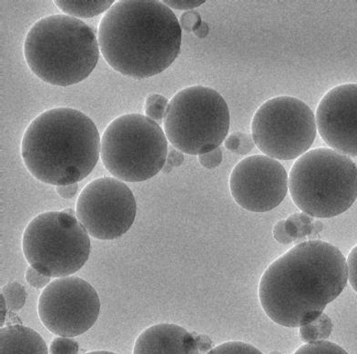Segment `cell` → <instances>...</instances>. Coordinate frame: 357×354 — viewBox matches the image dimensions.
<instances>
[{"label": "cell", "mask_w": 357, "mask_h": 354, "mask_svg": "<svg viewBox=\"0 0 357 354\" xmlns=\"http://www.w3.org/2000/svg\"><path fill=\"white\" fill-rule=\"evenodd\" d=\"M347 259L323 240L293 247L261 276L259 299L271 320L300 328L317 319L347 284Z\"/></svg>", "instance_id": "obj_1"}, {"label": "cell", "mask_w": 357, "mask_h": 354, "mask_svg": "<svg viewBox=\"0 0 357 354\" xmlns=\"http://www.w3.org/2000/svg\"><path fill=\"white\" fill-rule=\"evenodd\" d=\"M98 40L113 70L151 78L167 70L180 53L181 24L162 1L120 0L101 20Z\"/></svg>", "instance_id": "obj_2"}, {"label": "cell", "mask_w": 357, "mask_h": 354, "mask_svg": "<svg viewBox=\"0 0 357 354\" xmlns=\"http://www.w3.org/2000/svg\"><path fill=\"white\" fill-rule=\"evenodd\" d=\"M101 139L84 113L56 108L41 113L26 129L22 144L24 163L41 183L65 186L84 180L99 160Z\"/></svg>", "instance_id": "obj_3"}, {"label": "cell", "mask_w": 357, "mask_h": 354, "mask_svg": "<svg viewBox=\"0 0 357 354\" xmlns=\"http://www.w3.org/2000/svg\"><path fill=\"white\" fill-rule=\"evenodd\" d=\"M26 64L50 85L68 87L91 75L100 45L91 26L68 15H52L35 23L24 43Z\"/></svg>", "instance_id": "obj_4"}, {"label": "cell", "mask_w": 357, "mask_h": 354, "mask_svg": "<svg viewBox=\"0 0 357 354\" xmlns=\"http://www.w3.org/2000/svg\"><path fill=\"white\" fill-rule=\"evenodd\" d=\"M291 199L314 218H333L349 210L357 198V167L332 148H314L291 167Z\"/></svg>", "instance_id": "obj_5"}, {"label": "cell", "mask_w": 357, "mask_h": 354, "mask_svg": "<svg viewBox=\"0 0 357 354\" xmlns=\"http://www.w3.org/2000/svg\"><path fill=\"white\" fill-rule=\"evenodd\" d=\"M167 137L147 116H121L107 127L100 156L107 171L118 180L141 183L162 171L168 154Z\"/></svg>", "instance_id": "obj_6"}, {"label": "cell", "mask_w": 357, "mask_h": 354, "mask_svg": "<svg viewBox=\"0 0 357 354\" xmlns=\"http://www.w3.org/2000/svg\"><path fill=\"white\" fill-rule=\"evenodd\" d=\"M73 210L49 211L36 217L24 231L26 261L50 278L79 272L91 254L89 233Z\"/></svg>", "instance_id": "obj_7"}, {"label": "cell", "mask_w": 357, "mask_h": 354, "mask_svg": "<svg viewBox=\"0 0 357 354\" xmlns=\"http://www.w3.org/2000/svg\"><path fill=\"white\" fill-rule=\"evenodd\" d=\"M230 127L227 103L215 89L192 86L169 101L165 132L178 151L202 155L219 148Z\"/></svg>", "instance_id": "obj_8"}, {"label": "cell", "mask_w": 357, "mask_h": 354, "mask_svg": "<svg viewBox=\"0 0 357 354\" xmlns=\"http://www.w3.org/2000/svg\"><path fill=\"white\" fill-rule=\"evenodd\" d=\"M317 118L303 101L282 96L255 112L252 136L259 150L273 160H291L306 153L317 136Z\"/></svg>", "instance_id": "obj_9"}, {"label": "cell", "mask_w": 357, "mask_h": 354, "mask_svg": "<svg viewBox=\"0 0 357 354\" xmlns=\"http://www.w3.org/2000/svg\"><path fill=\"white\" fill-rule=\"evenodd\" d=\"M38 312L50 332L61 337H76L96 323L100 312V297L85 279L64 277L44 288Z\"/></svg>", "instance_id": "obj_10"}, {"label": "cell", "mask_w": 357, "mask_h": 354, "mask_svg": "<svg viewBox=\"0 0 357 354\" xmlns=\"http://www.w3.org/2000/svg\"><path fill=\"white\" fill-rule=\"evenodd\" d=\"M137 204L132 190L118 178H97L83 189L76 216L95 239L112 240L123 236L135 221Z\"/></svg>", "instance_id": "obj_11"}, {"label": "cell", "mask_w": 357, "mask_h": 354, "mask_svg": "<svg viewBox=\"0 0 357 354\" xmlns=\"http://www.w3.org/2000/svg\"><path fill=\"white\" fill-rule=\"evenodd\" d=\"M231 196L239 206L263 213L278 207L287 197L289 178L278 160L254 155L241 160L231 171Z\"/></svg>", "instance_id": "obj_12"}, {"label": "cell", "mask_w": 357, "mask_h": 354, "mask_svg": "<svg viewBox=\"0 0 357 354\" xmlns=\"http://www.w3.org/2000/svg\"><path fill=\"white\" fill-rule=\"evenodd\" d=\"M318 132L332 150L357 156V84H344L324 95L317 109Z\"/></svg>", "instance_id": "obj_13"}, {"label": "cell", "mask_w": 357, "mask_h": 354, "mask_svg": "<svg viewBox=\"0 0 357 354\" xmlns=\"http://www.w3.org/2000/svg\"><path fill=\"white\" fill-rule=\"evenodd\" d=\"M133 354H200L192 333L174 323L149 327L139 335Z\"/></svg>", "instance_id": "obj_14"}, {"label": "cell", "mask_w": 357, "mask_h": 354, "mask_svg": "<svg viewBox=\"0 0 357 354\" xmlns=\"http://www.w3.org/2000/svg\"><path fill=\"white\" fill-rule=\"evenodd\" d=\"M0 354H49V351L34 330L11 325L0 330Z\"/></svg>", "instance_id": "obj_15"}, {"label": "cell", "mask_w": 357, "mask_h": 354, "mask_svg": "<svg viewBox=\"0 0 357 354\" xmlns=\"http://www.w3.org/2000/svg\"><path fill=\"white\" fill-rule=\"evenodd\" d=\"M112 0L107 1H55L56 7L71 17H93L108 11L113 6Z\"/></svg>", "instance_id": "obj_16"}, {"label": "cell", "mask_w": 357, "mask_h": 354, "mask_svg": "<svg viewBox=\"0 0 357 354\" xmlns=\"http://www.w3.org/2000/svg\"><path fill=\"white\" fill-rule=\"evenodd\" d=\"M314 217L305 213L293 214L285 220V231L291 239H301L311 234H317L323 229L322 223L314 222Z\"/></svg>", "instance_id": "obj_17"}, {"label": "cell", "mask_w": 357, "mask_h": 354, "mask_svg": "<svg viewBox=\"0 0 357 354\" xmlns=\"http://www.w3.org/2000/svg\"><path fill=\"white\" fill-rule=\"evenodd\" d=\"M333 323L328 315L322 314L317 320L300 327L299 335L303 343L312 344L326 341L331 335Z\"/></svg>", "instance_id": "obj_18"}, {"label": "cell", "mask_w": 357, "mask_h": 354, "mask_svg": "<svg viewBox=\"0 0 357 354\" xmlns=\"http://www.w3.org/2000/svg\"><path fill=\"white\" fill-rule=\"evenodd\" d=\"M1 295L4 297L8 309L10 311H20L26 305V291L19 282H10L2 288Z\"/></svg>", "instance_id": "obj_19"}, {"label": "cell", "mask_w": 357, "mask_h": 354, "mask_svg": "<svg viewBox=\"0 0 357 354\" xmlns=\"http://www.w3.org/2000/svg\"><path fill=\"white\" fill-rule=\"evenodd\" d=\"M254 139L249 133L234 132L225 141V146L229 151L240 155H245L255 147Z\"/></svg>", "instance_id": "obj_20"}, {"label": "cell", "mask_w": 357, "mask_h": 354, "mask_svg": "<svg viewBox=\"0 0 357 354\" xmlns=\"http://www.w3.org/2000/svg\"><path fill=\"white\" fill-rule=\"evenodd\" d=\"M168 100L160 94L151 95L146 100L145 113L148 118L155 121H162L168 109Z\"/></svg>", "instance_id": "obj_21"}, {"label": "cell", "mask_w": 357, "mask_h": 354, "mask_svg": "<svg viewBox=\"0 0 357 354\" xmlns=\"http://www.w3.org/2000/svg\"><path fill=\"white\" fill-rule=\"evenodd\" d=\"M294 354H348L347 351L331 341H322L306 344Z\"/></svg>", "instance_id": "obj_22"}, {"label": "cell", "mask_w": 357, "mask_h": 354, "mask_svg": "<svg viewBox=\"0 0 357 354\" xmlns=\"http://www.w3.org/2000/svg\"><path fill=\"white\" fill-rule=\"evenodd\" d=\"M207 354H264L251 344L243 341H227L213 348Z\"/></svg>", "instance_id": "obj_23"}, {"label": "cell", "mask_w": 357, "mask_h": 354, "mask_svg": "<svg viewBox=\"0 0 357 354\" xmlns=\"http://www.w3.org/2000/svg\"><path fill=\"white\" fill-rule=\"evenodd\" d=\"M79 344L73 339L56 337L52 341L50 347V354H78Z\"/></svg>", "instance_id": "obj_24"}, {"label": "cell", "mask_w": 357, "mask_h": 354, "mask_svg": "<svg viewBox=\"0 0 357 354\" xmlns=\"http://www.w3.org/2000/svg\"><path fill=\"white\" fill-rule=\"evenodd\" d=\"M26 279L29 285L37 288H45L50 284V277L43 275L31 266L26 270Z\"/></svg>", "instance_id": "obj_25"}, {"label": "cell", "mask_w": 357, "mask_h": 354, "mask_svg": "<svg viewBox=\"0 0 357 354\" xmlns=\"http://www.w3.org/2000/svg\"><path fill=\"white\" fill-rule=\"evenodd\" d=\"M202 22L200 14L196 11H188L181 15V28L185 31L195 32Z\"/></svg>", "instance_id": "obj_26"}, {"label": "cell", "mask_w": 357, "mask_h": 354, "mask_svg": "<svg viewBox=\"0 0 357 354\" xmlns=\"http://www.w3.org/2000/svg\"><path fill=\"white\" fill-rule=\"evenodd\" d=\"M199 162L206 169H214L221 164L222 162V151L221 148H217L210 153L199 155Z\"/></svg>", "instance_id": "obj_27"}, {"label": "cell", "mask_w": 357, "mask_h": 354, "mask_svg": "<svg viewBox=\"0 0 357 354\" xmlns=\"http://www.w3.org/2000/svg\"><path fill=\"white\" fill-rule=\"evenodd\" d=\"M168 150L167 159L162 171L163 174H169L174 167L181 166L184 162V155L181 151H178L174 146L169 147Z\"/></svg>", "instance_id": "obj_28"}, {"label": "cell", "mask_w": 357, "mask_h": 354, "mask_svg": "<svg viewBox=\"0 0 357 354\" xmlns=\"http://www.w3.org/2000/svg\"><path fill=\"white\" fill-rule=\"evenodd\" d=\"M347 264L348 282L357 293V245L348 255Z\"/></svg>", "instance_id": "obj_29"}, {"label": "cell", "mask_w": 357, "mask_h": 354, "mask_svg": "<svg viewBox=\"0 0 357 354\" xmlns=\"http://www.w3.org/2000/svg\"><path fill=\"white\" fill-rule=\"evenodd\" d=\"M163 4L167 6L169 8H174L178 10H188L192 8L200 7L201 5L204 4V0L202 1H168V0H163Z\"/></svg>", "instance_id": "obj_30"}, {"label": "cell", "mask_w": 357, "mask_h": 354, "mask_svg": "<svg viewBox=\"0 0 357 354\" xmlns=\"http://www.w3.org/2000/svg\"><path fill=\"white\" fill-rule=\"evenodd\" d=\"M284 221H280L276 223L273 228V237L278 243L282 244H289L294 243V240L285 231Z\"/></svg>", "instance_id": "obj_31"}, {"label": "cell", "mask_w": 357, "mask_h": 354, "mask_svg": "<svg viewBox=\"0 0 357 354\" xmlns=\"http://www.w3.org/2000/svg\"><path fill=\"white\" fill-rule=\"evenodd\" d=\"M195 336L196 343H197L200 354H207L213 349V343L208 336L204 334H197V333H192Z\"/></svg>", "instance_id": "obj_32"}, {"label": "cell", "mask_w": 357, "mask_h": 354, "mask_svg": "<svg viewBox=\"0 0 357 354\" xmlns=\"http://www.w3.org/2000/svg\"><path fill=\"white\" fill-rule=\"evenodd\" d=\"M56 193L61 198L73 199L78 192V184H70V185L58 186L56 188Z\"/></svg>", "instance_id": "obj_33"}, {"label": "cell", "mask_w": 357, "mask_h": 354, "mask_svg": "<svg viewBox=\"0 0 357 354\" xmlns=\"http://www.w3.org/2000/svg\"><path fill=\"white\" fill-rule=\"evenodd\" d=\"M209 33V26L207 23L202 22L201 26L195 31L196 37L204 38Z\"/></svg>", "instance_id": "obj_34"}, {"label": "cell", "mask_w": 357, "mask_h": 354, "mask_svg": "<svg viewBox=\"0 0 357 354\" xmlns=\"http://www.w3.org/2000/svg\"><path fill=\"white\" fill-rule=\"evenodd\" d=\"M8 314V306L7 303H6V300L4 297L1 295V308H0V326L3 327L4 325L6 318H7Z\"/></svg>", "instance_id": "obj_35"}, {"label": "cell", "mask_w": 357, "mask_h": 354, "mask_svg": "<svg viewBox=\"0 0 357 354\" xmlns=\"http://www.w3.org/2000/svg\"><path fill=\"white\" fill-rule=\"evenodd\" d=\"M86 354H118L112 352H108V351H95V352H91Z\"/></svg>", "instance_id": "obj_36"}, {"label": "cell", "mask_w": 357, "mask_h": 354, "mask_svg": "<svg viewBox=\"0 0 357 354\" xmlns=\"http://www.w3.org/2000/svg\"><path fill=\"white\" fill-rule=\"evenodd\" d=\"M270 354H280V353H276V352H273V353H271Z\"/></svg>", "instance_id": "obj_37"}]
</instances>
